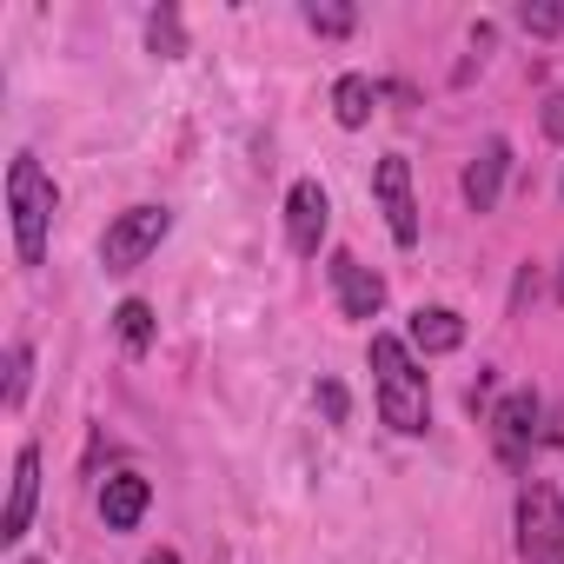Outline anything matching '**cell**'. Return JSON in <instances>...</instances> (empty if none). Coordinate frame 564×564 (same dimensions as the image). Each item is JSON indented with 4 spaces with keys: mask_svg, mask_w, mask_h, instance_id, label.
Masks as SVG:
<instances>
[{
    "mask_svg": "<svg viewBox=\"0 0 564 564\" xmlns=\"http://www.w3.org/2000/svg\"><path fill=\"white\" fill-rule=\"evenodd\" d=\"M372 379H379V419L392 432L419 438L425 419H432V392H425V372H419L412 346L392 339V333H372Z\"/></svg>",
    "mask_w": 564,
    "mask_h": 564,
    "instance_id": "cell-1",
    "label": "cell"
},
{
    "mask_svg": "<svg viewBox=\"0 0 564 564\" xmlns=\"http://www.w3.org/2000/svg\"><path fill=\"white\" fill-rule=\"evenodd\" d=\"M54 206H61V193H54L47 166H41L34 153H14V166H8V219H14V252H21V265H41V259H47Z\"/></svg>",
    "mask_w": 564,
    "mask_h": 564,
    "instance_id": "cell-2",
    "label": "cell"
},
{
    "mask_svg": "<svg viewBox=\"0 0 564 564\" xmlns=\"http://www.w3.org/2000/svg\"><path fill=\"white\" fill-rule=\"evenodd\" d=\"M518 564H564V498L544 478L518 491Z\"/></svg>",
    "mask_w": 564,
    "mask_h": 564,
    "instance_id": "cell-3",
    "label": "cell"
},
{
    "mask_svg": "<svg viewBox=\"0 0 564 564\" xmlns=\"http://www.w3.org/2000/svg\"><path fill=\"white\" fill-rule=\"evenodd\" d=\"M166 232H173V213H166V206H127V213L107 226V239H100V265H107V272H133V265H147V259L160 252Z\"/></svg>",
    "mask_w": 564,
    "mask_h": 564,
    "instance_id": "cell-4",
    "label": "cell"
},
{
    "mask_svg": "<svg viewBox=\"0 0 564 564\" xmlns=\"http://www.w3.org/2000/svg\"><path fill=\"white\" fill-rule=\"evenodd\" d=\"M538 425H544V405H538V392H531V386L505 392V399L491 405V452H498V465L524 471V465H531V445L544 438Z\"/></svg>",
    "mask_w": 564,
    "mask_h": 564,
    "instance_id": "cell-5",
    "label": "cell"
},
{
    "mask_svg": "<svg viewBox=\"0 0 564 564\" xmlns=\"http://www.w3.org/2000/svg\"><path fill=\"white\" fill-rule=\"evenodd\" d=\"M372 193H379V206H386L392 239H399V246H419V206H412V160H405V153H386V160L372 166Z\"/></svg>",
    "mask_w": 564,
    "mask_h": 564,
    "instance_id": "cell-6",
    "label": "cell"
},
{
    "mask_svg": "<svg viewBox=\"0 0 564 564\" xmlns=\"http://www.w3.org/2000/svg\"><path fill=\"white\" fill-rule=\"evenodd\" d=\"M326 226H333V199H326V186H319V180H300V186L286 193V246H293L300 259H319Z\"/></svg>",
    "mask_w": 564,
    "mask_h": 564,
    "instance_id": "cell-7",
    "label": "cell"
},
{
    "mask_svg": "<svg viewBox=\"0 0 564 564\" xmlns=\"http://www.w3.org/2000/svg\"><path fill=\"white\" fill-rule=\"evenodd\" d=\"M34 505H41V452L21 445L14 452V485H8V511H0V544H21L28 524H34Z\"/></svg>",
    "mask_w": 564,
    "mask_h": 564,
    "instance_id": "cell-8",
    "label": "cell"
},
{
    "mask_svg": "<svg viewBox=\"0 0 564 564\" xmlns=\"http://www.w3.org/2000/svg\"><path fill=\"white\" fill-rule=\"evenodd\" d=\"M333 293H339V313H346V319H379L386 279H379L372 265H359L352 252H333Z\"/></svg>",
    "mask_w": 564,
    "mask_h": 564,
    "instance_id": "cell-9",
    "label": "cell"
},
{
    "mask_svg": "<svg viewBox=\"0 0 564 564\" xmlns=\"http://www.w3.org/2000/svg\"><path fill=\"white\" fill-rule=\"evenodd\" d=\"M505 173H511V140L491 133V140L465 160V206H471V213H491L498 193H505Z\"/></svg>",
    "mask_w": 564,
    "mask_h": 564,
    "instance_id": "cell-10",
    "label": "cell"
},
{
    "mask_svg": "<svg viewBox=\"0 0 564 564\" xmlns=\"http://www.w3.org/2000/svg\"><path fill=\"white\" fill-rule=\"evenodd\" d=\"M147 505H153V485H147L140 471H113V478L100 485V518H107V531H133V524L147 518Z\"/></svg>",
    "mask_w": 564,
    "mask_h": 564,
    "instance_id": "cell-11",
    "label": "cell"
},
{
    "mask_svg": "<svg viewBox=\"0 0 564 564\" xmlns=\"http://www.w3.org/2000/svg\"><path fill=\"white\" fill-rule=\"evenodd\" d=\"M405 346H412V352H425V359H445V352H458V346H465V319H458L452 306H419V313H412Z\"/></svg>",
    "mask_w": 564,
    "mask_h": 564,
    "instance_id": "cell-12",
    "label": "cell"
},
{
    "mask_svg": "<svg viewBox=\"0 0 564 564\" xmlns=\"http://www.w3.org/2000/svg\"><path fill=\"white\" fill-rule=\"evenodd\" d=\"M372 107H379V87L366 80V74H339V87H333V113H339V127H366L372 120Z\"/></svg>",
    "mask_w": 564,
    "mask_h": 564,
    "instance_id": "cell-13",
    "label": "cell"
},
{
    "mask_svg": "<svg viewBox=\"0 0 564 564\" xmlns=\"http://www.w3.org/2000/svg\"><path fill=\"white\" fill-rule=\"evenodd\" d=\"M113 333H120V346L140 359V352L153 346V306H147V300H120V313H113Z\"/></svg>",
    "mask_w": 564,
    "mask_h": 564,
    "instance_id": "cell-14",
    "label": "cell"
},
{
    "mask_svg": "<svg viewBox=\"0 0 564 564\" xmlns=\"http://www.w3.org/2000/svg\"><path fill=\"white\" fill-rule=\"evenodd\" d=\"M147 47H153L160 61H180V54H186V28H180V8H153V14H147Z\"/></svg>",
    "mask_w": 564,
    "mask_h": 564,
    "instance_id": "cell-15",
    "label": "cell"
},
{
    "mask_svg": "<svg viewBox=\"0 0 564 564\" xmlns=\"http://www.w3.org/2000/svg\"><path fill=\"white\" fill-rule=\"evenodd\" d=\"M28 386H34V346L14 339V346H8V412L28 405Z\"/></svg>",
    "mask_w": 564,
    "mask_h": 564,
    "instance_id": "cell-16",
    "label": "cell"
},
{
    "mask_svg": "<svg viewBox=\"0 0 564 564\" xmlns=\"http://www.w3.org/2000/svg\"><path fill=\"white\" fill-rule=\"evenodd\" d=\"M306 28L326 34V41H346V34L359 28V14H352V8H319V0H313V8H306Z\"/></svg>",
    "mask_w": 564,
    "mask_h": 564,
    "instance_id": "cell-17",
    "label": "cell"
},
{
    "mask_svg": "<svg viewBox=\"0 0 564 564\" xmlns=\"http://www.w3.org/2000/svg\"><path fill=\"white\" fill-rule=\"evenodd\" d=\"M518 28L538 34V41H551V34H564V8H551V0H538V8H518Z\"/></svg>",
    "mask_w": 564,
    "mask_h": 564,
    "instance_id": "cell-18",
    "label": "cell"
},
{
    "mask_svg": "<svg viewBox=\"0 0 564 564\" xmlns=\"http://www.w3.org/2000/svg\"><path fill=\"white\" fill-rule=\"evenodd\" d=\"M319 412H326L333 425H346V419H352V399H346V386H339V379H319Z\"/></svg>",
    "mask_w": 564,
    "mask_h": 564,
    "instance_id": "cell-19",
    "label": "cell"
},
{
    "mask_svg": "<svg viewBox=\"0 0 564 564\" xmlns=\"http://www.w3.org/2000/svg\"><path fill=\"white\" fill-rule=\"evenodd\" d=\"M538 127H544V140H557V147H564V94H544Z\"/></svg>",
    "mask_w": 564,
    "mask_h": 564,
    "instance_id": "cell-20",
    "label": "cell"
},
{
    "mask_svg": "<svg viewBox=\"0 0 564 564\" xmlns=\"http://www.w3.org/2000/svg\"><path fill=\"white\" fill-rule=\"evenodd\" d=\"M544 438H551V445H564V405L551 412V425H544Z\"/></svg>",
    "mask_w": 564,
    "mask_h": 564,
    "instance_id": "cell-21",
    "label": "cell"
},
{
    "mask_svg": "<svg viewBox=\"0 0 564 564\" xmlns=\"http://www.w3.org/2000/svg\"><path fill=\"white\" fill-rule=\"evenodd\" d=\"M147 564H180V551H153V557H147Z\"/></svg>",
    "mask_w": 564,
    "mask_h": 564,
    "instance_id": "cell-22",
    "label": "cell"
},
{
    "mask_svg": "<svg viewBox=\"0 0 564 564\" xmlns=\"http://www.w3.org/2000/svg\"><path fill=\"white\" fill-rule=\"evenodd\" d=\"M557 300H564V265H557Z\"/></svg>",
    "mask_w": 564,
    "mask_h": 564,
    "instance_id": "cell-23",
    "label": "cell"
},
{
    "mask_svg": "<svg viewBox=\"0 0 564 564\" xmlns=\"http://www.w3.org/2000/svg\"><path fill=\"white\" fill-rule=\"evenodd\" d=\"M21 564H41V557H21Z\"/></svg>",
    "mask_w": 564,
    "mask_h": 564,
    "instance_id": "cell-24",
    "label": "cell"
},
{
    "mask_svg": "<svg viewBox=\"0 0 564 564\" xmlns=\"http://www.w3.org/2000/svg\"><path fill=\"white\" fill-rule=\"evenodd\" d=\"M557 193H564V180H557Z\"/></svg>",
    "mask_w": 564,
    "mask_h": 564,
    "instance_id": "cell-25",
    "label": "cell"
}]
</instances>
